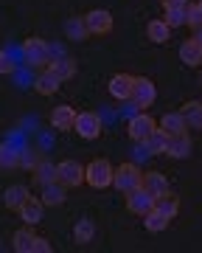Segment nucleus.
<instances>
[{
    "label": "nucleus",
    "instance_id": "1",
    "mask_svg": "<svg viewBox=\"0 0 202 253\" xmlns=\"http://www.w3.org/2000/svg\"><path fill=\"white\" fill-rule=\"evenodd\" d=\"M112 174H115V169L104 158H96V161H90L84 166V183H90L93 189H107V186H112Z\"/></svg>",
    "mask_w": 202,
    "mask_h": 253
},
{
    "label": "nucleus",
    "instance_id": "2",
    "mask_svg": "<svg viewBox=\"0 0 202 253\" xmlns=\"http://www.w3.org/2000/svg\"><path fill=\"white\" fill-rule=\"evenodd\" d=\"M143 183V174H140V169L135 166V163H121V166H115V174H112V186L118 191H124V194H129V191H135Z\"/></svg>",
    "mask_w": 202,
    "mask_h": 253
},
{
    "label": "nucleus",
    "instance_id": "3",
    "mask_svg": "<svg viewBox=\"0 0 202 253\" xmlns=\"http://www.w3.org/2000/svg\"><path fill=\"white\" fill-rule=\"evenodd\" d=\"M56 180L62 183L65 189H76L84 183V166L79 161H62L56 163Z\"/></svg>",
    "mask_w": 202,
    "mask_h": 253
},
{
    "label": "nucleus",
    "instance_id": "4",
    "mask_svg": "<svg viewBox=\"0 0 202 253\" xmlns=\"http://www.w3.org/2000/svg\"><path fill=\"white\" fill-rule=\"evenodd\" d=\"M73 129L84 138V141H96V138L101 135V118H99V113H76Z\"/></svg>",
    "mask_w": 202,
    "mask_h": 253
},
{
    "label": "nucleus",
    "instance_id": "5",
    "mask_svg": "<svg viewBox=\"0 0 202 253\" xmlns=\"http://www.w3.org/2000/svg\"><path fill=\"white\" fill-rule=\"evenodd\" d=\"M155 129H157V121L149 116V113H138V116L129 118V138H132V141H140V144H143Z\"/></svg>",
    "mask_w": 202,
    "mask_h": 253
},
{
    "label": "nucleus",
    "instance_id": "6",
    "mask_svg": "<svg viewBox=\"0 0 202 253\" xmlns=\"http://www.w3.org/2000/svg\"><path fill=\"white\" fill-rule=\"evenodd\" d=\"M23 56H26L28 65L48 62V56H51V45H48L45 40H39V37H28L26 42H23Z\"/></svg>",
    "mask_w": 202,
    "mask_h": 253
},
{
    "label": "nucleus",
    "instance_id": "7",
    "mask_svg": "<svg viewBox=\"0 0 202 253\" xmlns=\"http://www.w3.org/2000/svg\"><path fill=\"white\" fill-rule=\"evenodd\" d=\"M84 26H87V34H107L112 28V11L107 9H93L84 14Z\"/></svg>",
    "mask_w": 202,
    "mask_h": 253
},
{
    "label": "nucleus",
    "instance_id": "8",
    "mask_svg": "<svg viewBox=\"0 0 202 253\" xmlns=\"http://www.w3.org/2000/svg\"><path fill=\"white\" fill-rule=\"evenodd\" d=\"M127 208L132 211V214H140V217H143V214H149V211L155 208V197H152L143 186H138L135 191L127 194Z\"/></svg>",
    "mask_w": 202,
    "mask_h": 253
},
{
    "label": "nucleus",
    "instance_id": "9",
    "mask_svg": "<svg viewBox=\"0 0 202 253\" xmlns=\"http://www.w3.org/2000/svg\"><path fill=\"white\" fill-rule=\"evenodd\" d=\"M132 99H135V104L138 107H152L157 99V87H155V82L146 79V76H138L135 79V93H132Z\"/></svg>",
    "mask_w": 202,
    "mask_h": 253
},
{
    "label": "nucleus",
    "instance_id": "10",
    "mask_svg": "<svg viewBox=\"0 0 202 253\" xmlns=\"http://www.w3.org/2000/svg\"><path fill=\"white\" fill-rule=\"evenodd\" d=\"M110 93H112V99L129 101L132 93H135V76H129V73H115L110 79Z\"/></svg>",
    "mask_w": 202,
    "mask_h": 253
},
{
    "label": "nucleus",
    "instance_id": "11",
    "mask_svg": "<svg viewBox=\"0 0 202 253\" xmlns=\"http://www.w3.org/2000/svg\"><path fill=\"white\" fill-rule=\"evenodd\" d=\"M42 208H45V203H42V200L28 197L17 214H20V219H23L26 225H39V222H42Z\"/></svg>",
    "mask_w": 202,
    "mask_h": 253
},
{
    "label": "nucleus",
    "instance_id": "12",
    "mask_svg": "<svg viewBox=\"0 0 202 253\" xmlns=\"http://www.w3.org/2000/svg\"><path fill=\"white\" fill-rule=\"evenodd\" d=\"M34 242H37V234L31 231V225L17 228V231L11 234V248L17 253H34Z\"/></svg>",
    "mask_w": 202,
    "mask_h": 253
},
{
    "label": "nucleus",
    "instance_id": "13",
    "mask_svg": "<svg viewBox=\"0 0 202 253\" xmlns=\"http://www.w3.org/2000/svg\"><path fill=\"white\" fill-rule=\"evenodd\" d=\"M166 155H168V158H177V161H185V158L191 155V141H188V135H185V132H180V135H168Z\"/></svg>",
    "mask_w": 202,
    "mask_h": 253
},
{
    "label": "nucleus",
    "instance_id": "14",
    "mask_svg": "<svg viewBox=\"0 0 202 253\" xmlns=\"http://www.w3.org/2000/svg\"><path fill=\"white\" fill-rule=\"evenodd\" d=\"M180 62L188 65V68H200L202 65V45L197 40H185L183 45H180Z\"/></svg>",
    "mask_w": 202,
    "mask_h": 253
},
{
    "label": "nucleus",
    "instance_id": "15",
    "mask_svg": "<svg viewBox=\"0 0 202 253\" xmlns=\"http://www.w3.org/2000/svg\"><path fill=\"white\" fill-rule=\"evenodd\" d=\"M51 124L56 126V129H73L76 124V110L70 107V104H59V107H54V113H51Z\"/></svg>",
    "mask_w": 202,
    "mask_h": 253
},
{
    "label": "nucleus",
    "instance_id": "16",
    "mask_svg": "<svg viewBox=\"0 0 202 253\" xmlns=\"http://www.w3.org/2000/svg\"><path fill=\"white\" fill-rule=\"evenodd\" d=\"M26 200H28V189L23 183H14V186H9V189L3 191V203H6V208H11V211H20Z\"/></svg>",
    "mask_w": 202,
    "mask_h": 253
},
{
    "label": "nucleus",
    "instance_id": "17",
    "mask_svg": "<svg viewBox=\"0 0 202 253\" xmlns=\"http://www.w3.org/2000/svg\"><path fill=\"white\" fill-rule=\"evenodd\" d=\"M65 194H67V189H65L62 183L51 180V183H45V186H42V197H39V200H42L45 206H62Z\"/></svg>",
    "mask_w": 202,
    "mask_h": 253
},
{
    "label": "nucleus",
    "instance_id": "18",
    "mask_svg": "<svg viewBox=\"0 0 202 253\" xmlns=\"http://www.w3.org/2000/svg\"><path fill=\"white\" fill-rule=\"evenodd\" d=\"M140 186H143L152 197H160V194H166V191H168V180H166V174H160V172L143 174V183H140Z\"/></svg>",
    "mask_w": 202,
    "mask_h": 253
},
{
    "label": "nucleus",
    "instance_id": "19",
    "mask_svg": "<svg viewBox=\"0 0 202 253\" xmlns=\"http://www.w3.org/2000/svg\"><path fill=\"white\" fill-rule=\"evenodd\" d=\"M155 208L160 211V214H166L168 219H174L177 214H180V200H177L171 191H166V194L155 197Z\"/></svg>",
    "mask_w": 202,
    "mask_h": 253
},
{
    "label": "nucleus",
    "instance_id": "20",
    "mask_svg": "<svg viewBox=\"0 0 202 253\" xmlns=\"http://www.w3.org/2000/svg\"><path fill=\"white\" fill-rule=\"evenodd\" d=\"M185 118L183 113H166L163 118H160V129L163 132H168V135H180V132H185Z\"/></svg>",
    "mask_w": 202,
    "mask_h": 253
},
{
    "label": "nucleus",
    "instance_id": "21",
    "mask_svg": "<svg viewBox=\"0 0 202 253\" xmlns=\"http://www.w3.org/2000/svg\"><path fill=\"white\" fill-rule=\"evenodd\" d=\"M168 34H171V26H168L166 20H152V23L146 26V37L152 40V42H157V45L168 42Z\"/></svg>",
    "mask_w": 202,
    "mask_h": 253
},
{
    "label": "nucleus",
    "instance_id": "22",
    "mask_svg": "<svg viewBox=\"0 0 202 253\" xmlns=\"http://www.w3.org/2000/svg\"><path fill=\"white\" fill-rule=\"evenodd\" d=\"M143 146H146L149 155H166V146H168V132H163V129L157 126L155 132L143 141Z\"/></svg>",
    "mask_w": 202,
    "mask_h": 253
},
{
    "label": "nucleus",
    "instance_id": "23",
    "mask_svg": "<svg viewBox=\"0 0 202 253\" xmlns=\"http://www.w3.org/2000/svg\"><path fill=\"white\" fill-rule=\"evenodd\" d=\"M59 84H62V79H59L51 68H48L42 76H37V93H42V96H54V93L59 90Z\"/></svg>",
    "mask_w": 202,
    "mask_h": 253
},
{
    "label": "nucleus",
    "instance_id": "24",
    "mask_svg": "<svg viewBox=\"0 0 202 253\" xmlns=\"http://www.w3.org/2000/svg\"><path fill=\"white\" fill-rule=\"evenodd\" d=\"M51 71L59 76V79H73L76 76V62L70 59V56H56L54 62H51Z\"/></svg>",
    "mask_w": 202,
    "mask_h": 253
},
{
    "label": "nucleus",
    "instance_id": "25",
    "mask_svg": "<svg viewBox=\"0 0 202 253\" xmlns=\"http://www.w3.org/2000/svg\"><path fill=\"white\" fill-rule=\"evenodd\" d=\"M143 225H146L149 234H160V231H166V228H168V217H166V214H160L157 208H152L149 214H143Z\"/></svg>",
    "mask_w": 202,
    "mask_h": 253
},
{
    "label": "nucleus",
    "instance_id": "26",
    "mask_svg": "<svg viewBox=\"0 0 202 253\" xmlns=\"http://www.w3.org/2000/svg\"><path fill=\"white\" fill-rule=\"evenodd\" d=\"M34 180H37L39 186L56 180V163H51L48 158L45 161H37V166H34Z\"/></svg>",
    "mask_w": 202,
    "mask_h": 253
},
{
    "label": "nucleus",
    "instance_id": "27",
    "mask_svg": "<svg viewBox=\"0 0 202 253\" xmlns=\"http://www.w3.org/2000/svg\"><path fill=\"white\" fill-rule=\"evenodd\" d=\"M183 118L191 129H202V101H188L183 107Z\"/></svg>",
    "mask_w": 202,
    "mask_h": 253
},
{
    "label": "nucleus",
    "instance_id": "28",
    "mask_svg": "<svg viewBox=\"0 0 202 253\" xmlns=\"http://www.w3.org/2000/svg\"><path fill=\"white\" fill-rule=\"evenodd\" d=\"M93 236H96V225H93V219H79L73 228V239L79 245H90Z\"/></svg>",
    "mask_w": 202,
    "mask_h": 253
},
{
    "label": "nucleus",
    "instance_id": "29",
    "mask_svg": "<svg viewBox=\"0 0 202 253\" xmlns=\"http://www.w3.org/2000/svg\"><path fill=\"white\" fill-rule=\"evenodd\" d=\"M166 23H168V26L171 28H177V26H185V23H188V3H185V6H168V9H166Z\"/></svg>",
    "mask_w": 202,
    "mask_h": 253
},
{
    "label": "nucleus",
    "instance_id": "30",
    "mask_svg": "<svg viewBox=\"0 0 202 253\" xmlns=\"http://www.w3.org/2000/svg\"><path fill=\"white\" fill-rule=\"evenodd\" d=\"M65 31L70 40H84L87 37V26H84V17H70L65 23Z\"/></svg>",
    "mask_w": 202,
    "mask_h": 253
},
{
    "label": "nucleus",
    "instance_id": "31",
    "mask_svg": "<svg viewBox=\"0 0 202 253\" xmlns=\"http://www.w3.org/2000/svg\"><path fill=\"white\" fill-rule=\"evenodd\" d=\"M0 166H3V169H14V166H20V152L17 149H11V146H0Z\"/></svg>",
    "mask_w": 202,
    "mask_h": 253
},
{
    "label": "nucleus",
    "instance_id": "32",
    "mask_svg": "<svg viewBox=\"0 0 202 253\" xmlns=\"http://www.w3.org/2000/svg\"><path fill=\"white\" fill-rule=\"evenodd\" d=\"M188 26H191V28H200L202 26V9H200V3H188Z\"/></svg>",
    "mask_w": 202,
    "mask_h": 253
},
{
    "label": "nucleus",
    "instance_id": "33",
    "mask_svg": "<svg viewBox=\"0 0 202 253\" xmlns=\"http://www.w3.org/2000/svg\"><path fill=\"white\" fill-rule=\"evenodd\" d=\"M14 71H17L14 59H11L9 54H3V51H0V73H3V76H11Z\"/></svg>",
    "mask_w": 202,
    "mask_h": 253
},
{
    "label": "nucleus",
    "instance_id": "34",
    "mask_svg": "<svg viewBox=\"0 0 202 253\" xmlns=\"http://www.w3.org/2000/svg\"><path fill=\"white\" fill-rule=\"evenodd\" d=\"M20 166H28V169H34V166H37V158H34V152L23 149V152H20Z\"/></svg>",
    "mask_w": 202,
    "mask_h": 253
},
{
    "label": "nucleus",
    "instance_id": "35",
    "mask_svg": "<svg viewBox=\"0 0 202 253\" xmlns=\"http://www.w3.org/2000/svg\"><path fill=\"white\" fill-rule=\"evenodd\" d=\"M34 253H51V242H48L45 236H37V242H34Z\"/></svg>",
    "mask_w": 202,
    "mask_h": 253
},
{
    "label": "nucleus",
    "instance_id": "36",
    "mask_svg": "<svg viewBox=\"0 0 202 253\" xmlns=\"http://www.w3.org/2000/svg\"><path fill=\"white\" fill-rule=\"evenodd\" d=\"M160 3H163L166 9H168V6H185L188 0H160Z\"/></svg>",
    "mask_w": 202,
    "mask_h": 253
},
{
    "label": "nucleus",
    "instance_id": "37",
    "mask_svg": "<svg viewBox=\"0 0 202 253\" xmlns=\"http://www.w3.org/2000/svg\"><path fill=\"white\" fill-rule=\"evenodd\" d=\"M194 31H197V34H194V40H197V42L202 45V26H200V28H194Z\"/></svg>",
    "mask_w": 202,
    "mask_h": 253
},
{
    "label": "nucleus",
    "instance_id": "38",
    "mask_svg": "<svg viewBox=\"0 0 202 253\" xmlns=\"http://www.w3.org/2000/svg\"><path fill=\"white\" fill-rule=\"evenodd\" d=\"M200 9H202V0H200Z\"/></svg>",
    "mask_w": 202,
    "mask_h": 253
},
{
    "label": "nucleus",
    "instance_id": "39",
    "mask_svg": "<svg viewBox=\"0 0 202 253\" xmlns=\"http://www.w3.org/2000/svg\"><path fill=\"white\" fill-rule=\"evenodd\" d=\"M200 82H202V76H200Z\"/></svg>",
    "mask_w": 202,
    "mask_h": 253
}]
</instances>
